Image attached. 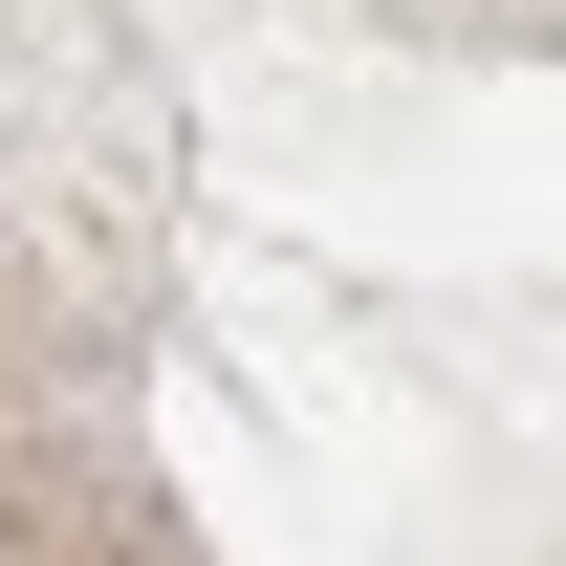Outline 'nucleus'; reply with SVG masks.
Masks as SVG:
<instances>
[]
</instances>
